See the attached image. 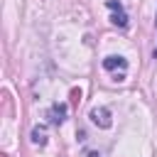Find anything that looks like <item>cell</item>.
I'll return each mask as SVG.
<instances>
[{"label": "cell", "mask_w": 157, "mask_h": 157, "mask_svg": "<svg viewBox=\"0 0 157 157\" xmlns=\"http://www.w3.org/2000/svg\"><path fill=\"white\" fill-rule=\"evenodd\" d=\"M125 66H128L125 56H105L103 59V69L105 71H115V69H125Z\"/></svg>", "instance_id": "cell-3"}, {"label": "cell", "mask_w": 157, "mask_h": 157, "mask_svg": "<svg viewBox=\"0 0 157 157\" xmlns=\"http://www.w3.org/2000/svg\"><path fill=\"white\" fill-rule=\"evenodd\" d=\"M88 157H101V155L98 152H88Z\"/></svg>", "instance_id": "cell-7"}, {"label": "cell", "mask_w": 157, "mask_h": 157, "mask_svg": "<svg viewBox=\"0 0 157 157\" xmlns=\"http://www.w3.org/2000/svg\"><path fill=\"white\" fill-rule=\"evenodd\" d=\"M105 5H108L110 10H123V5H120L118 0H105Z\"/></svg>", "instance_id": "cell-6"}, {"label": "cell", "mask_w": 157, "mask_h": 157, "mask_svg": "<svg viewBox=\"0 0 157 157\" xmlns=\"http://www.w3.org/2000/svg\"><path fill=\"white\" fill-rule=\"evenodd\" d=\"M110 22H113L115 27H125V25H128V15H125L123 10H113V17H110Z\"/></svg>", "instance_id": "cell-5"}, {"label": "cell", "mask_w": 157, "mask_h": 157, "mask_svg": "<svg viewBox=\"0 0 157 157\" xmlns=\"http://www.w3.org/2000/svg\"><path fill=\"white\" fill-rule=\"evenodd\" d=\"M47 118H49L52 125H61V123L66 120V105H64V103H54V105L49 108V115H47Z\"/></svg>", "instance_id": "cell-2"}, {"label": "cell", "mask_w": 157, "mask_h": 157, "mask_svg": "<svg viewBox=\"0 0 157 157\" xmlns=\"http://www.w3.org/2000/svg\"><path fill=\"white\" fill-rule=\"evenodd\" d=\"M88 118H91L93 125H98V128H103V130H108V128L113 125V120H110V110H108V108H91Z\"/></svg>", "instance_id": "cell-1"}, {"label": "cell", "mask_w": 157, "mask_h": 157, "mask_svg": "<svg viewBox=\"0 0 157 157\" xmlns=\"http://www.w3.org/2000/svg\"><path fill=\"white\" fill-rule=\"evenodd\" d=\"M32 142H34V145H39V147H44V145H47V130H44V125L32 128Z\"/></svg>", "instance_id": "cell-4"}, {"label": "cell", "mask_w": 157, "mask_h": 157, "mask_svg": "<svg viewBox=\"0 0 157 157\" xmlns=\"http://www.w3.org/2000/svg\"><path fill=\"white\" fill-rule=\"evenodd\" d=\"M155 59H157V49H155Z\"/></svg>", "instance_id": "cell-8"}]
</instances>
